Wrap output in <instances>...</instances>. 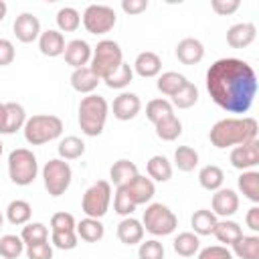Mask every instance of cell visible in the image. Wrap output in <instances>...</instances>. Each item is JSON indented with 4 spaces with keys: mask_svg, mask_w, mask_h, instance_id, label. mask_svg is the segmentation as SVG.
I'll return each instance as SVG.
<instances>
[{
    "mask_svg": "<svg viewBox=\"0 0 259 259\" xmlns=\"http://www.w3.org/2000/svg\"><path fill=\"white\" fill-rule=\"evenodd\" d=\"M113 210L119 214V217H132V212L136 210V204L132 202V198L127 196L125 188H115V194H113Z\"/></svg>",
    "mask_w": 259,
    "mask_h": 259,
    "instance_id": "46",
    "label": "cell"
},
{
    "mask_svg": "<svg viewBox=\"0 0 259 259\" xmlns=\"http://www.w3.org/2000/svg\"><path fill=\"white\" fill-rule=\"evenodd\" d=\"M132 81H134V69H132V65L125 63V61L119 65V69H117L113 75H109L107 79H103V83H105L109 89H125Z\"/></svg>",
    "mask_w": 259,
    "mask_h": 259,
    "instance_id": "43",
    "label": "cell"
},
{
    "mask_svg": "<svg viewBox=\"0 0 259 259\" xmlns=\"http://www.w3.org/2000/svg\"><path fill=\"white\" fill-rule=\"evenodd\" d=\"M144 231H148L154 237H166L172 235L178 227V217L172 212L170 206L162 202H150L142 217Z\"/></svg>",
    "mask_w": 259,
    "mask_h": 259,
    "instance_id": "7",
    "label": "cell"
},
{
    "mask_svg": "<svg viewBox=\"0 0 259 259\" xmlns=\"http://www.w3.org/2000/svg\"><path fill=\"white\" fill-rule=\"evenodd\" d=\"M172 113H174V107H172V103H170L168 99H164V97L152 99V101H148V105H146V117H148L152 123H158L160 119H164V117H168V115H172Z\"/></svg>",
    "mask_w": 259,
    "mask_h": 259,
    "instance_id": "42",
    "label": "cell"
},
{
    "mask_svg": "<svg viewBox=\"0 0 259 259\" xmlns=\"http://www.w3.org/2000/svg\"><path fill=\"white\" fill-rule=\"evenodd\" d=\"M198 152L190 146H178L174 150V166L180 172H192L198 166Z\"/></svg>",
    "mask_w": 259,
    "mask_h": 259,
    "instance_id": "38",
    "label": "cell"
},
{
    "mask_svg": "<svg viewBox=\"0 0 259 259\" xmlns=\"http://www.w3.org/2000/svg\"><path fill=\"white\" fill-rule=\"evenodd\" d=\"M154 127H156V136L164 142H174L182 136V121L178 119L176 113L160 119L158 123H154Z\"/></svg>",
    "mask_w": 259,
    "mask_h": 259,
    "instance_id": "34",
    "label": "cell"
},
{
    "mask_svg": "<svg viewBox=\"0 0 259 259\" xmlns=\"http://www.w3.org/2000/svg\"><path fill=\"white\" fill-rule=\"evenodd\" d=\"M210 210L214 212V217L231 219L239 210V194L233 188H225V186L214 190L210 200Z\"/></svg>",
    "mask_w": 259,
    "mask_h": 259,
    "instance_id": "13",
    "label": "cell"
},
{
    "mask_svg": "<svg viewBox=\"0 0 259 259\" xmlns=\"http://www.w3.org/2000/svg\"><path fill=\"white\" fill-rule=\"evenodd\" d=\"M219 223V217H214L212 210L208 208H198L194 210V214L190 217V227H192V233L198 235V237H204V235H212L214 227Z\"/></svg>",
    "mask_w": 259,
    "mask_h": 259,
    "instance_id": "26",
    "label": "cell"
},
{
    "mask_svg": "<svg viewBox=\"0 0 259 259\" xmlns=\"http://www.w3.org/2000/svg\"><path fill=\"white\" fill-rule=\"evenodd\" d=\"M57 152L61 160H77L85 154V142L77 136H65L59 140Z\"/></svg>",
    "mask_w": 259,
    "mask_h": 259,
    "instance_id": "35",
    "label": "cell"
},
{
    "mask_svg": "<svg viewBox=\"0 0 259 259\" xmlns=\"http://www.w3.org/2000/svg\"><path fill=\"white\" fill-rule=\"evenodd\" d=\"M123 188H125L127 196L132 198V202H134L136 206H140V204H150V200H152L154 194H156L154 182H152L150 178L142 176V174H138V176H136L130 184H125Z\"/></svg>",
    "mask_w": 259,
    "mask_h": 259,
    "instance_id": "16",
    "label": "cell"
},
{
    "mask_svg": "<svg viewBox=\"0 0 259 259\" xmlns=\"http://www.w3.org/2000/svg\"><path fill=\"white\" fill-rule=\"evenodd\" d=\"M117 239L123 243V245H140L142 241H144V225H142V221H138V219H134V217H125V219H121L119 221V225H117Z\"/></svg>",
    "mask_w": 259,
    "mask_h": 259,
    "instance_id": "21",
    "label": "cell"
},
{
    "mask_svg": "<svg viewBox=\"0 0 259 259\" xmlns=\"http://www.w3.org/2000/svg\"><path fill=\"white\" fill-rule=\"evenodd\" d=\"M81 22L89 34L97 36V34L109 32L115 26L117 16H115V10L107 4H89L81 16Z\"/></svg>",
    "mask_w": 259,
    "mask_h": 259,
    "instance_id": "10",
    "label": "cell"
},
{
    "mask_svg": "<svg viewBox=\"0 0 259 259\" xmlns=\"http://www.w3.org/2000/svg\"><path fill=\"white\" fill-rule=\"evenodd\" d=\"M2 223H4V214H2V210H0V229H2Z\"/></svg>",
    "mask_w": 259,
    "mask_h": 259,
    "instance_id": "56",
    "label": "cell"
},
{
    "mask_svg": "<svg viewBox=\"0 0 259 259\" xmlns=\"http://www.w3.org/2000/svg\"><path fill=\"white\" fill-rule=\"evenodd\" d=\"M109 204H111V184H109V180H97L83 192L81 210L85 212V217L101 219V217L107 214Z\"/></svg>",
    "mask_w": 259,
    "mask_h": 259,
    "instance_id": "9",
    "label": "cell"
},
{
    "mask_svg": "<svg viewBox=\"0 0 259 259\" xmlns=\"http://www.w3.org/2000/svg\"><path fill=\"white\" fill-rule=\"evenodd\" d=\"M132 69H134V75H140L144 79H152V77H158L160 75V71H162V59L154 51H142L136 57Z\"/></svg>",
    "mask_w": 259,
    "mask_h": 259,
    "instance_id": "17",
    "label": "cell"
},
{
    "mask_svg": "<svg viewBox=\"0 0 259 259\" xmlns=\"http://www.w3.org/2000/svg\"><path fill=\"white\" fill-rule=\"evenodd\" d=\"M24 253V243L20 235H2L0 237V257L2 259H18Z\"/></svg>",
    "mask_w": 259,
    "mask_h": 259,
    "instance_id": "41",
    "label": "cell"
},
{
    "mask_svg": "<svg viewBox=\"0 0 259 259\" xmlns=\"http://www.w3.org/2000/svg\"><path fill=\"white\" fill-rule=\"evenodd\" d=\"M20 239H22L24 247L45 243V241H49V229L45 223H26L20 231Z\"/></svg>",
    "mask_w": 259,
    "mask_h": 259,
    "instance_id": "40",
    "label": "cell"
},
{
    "mask_svg": "<svg viewBox=\"0 0 259 259\" xmlns=\"http://www.w3.org/2000/svg\"><path fill=\"white\" fill-rule=\"evenodd\" d=\"M26 259H53V245L49 241L24 247Z\"/></svg>",
    "mask_w": 259,
    "mask_h": 259,
    "instance_id": "49",
    "label": "cell"
},
{
    "mask_svg": "<svg viewBox=\"0 0 259 259\" xmlns=\"http://www.w3.org/2000/svg\"><path fill=\"white\" fill-rule=\"evenodd\" d=\"M42 184H45V190L51 194V196H61L69 190L71 186V180H73V170L69 166L67 160H61V158H53L49 160L45 166H42Z\"/></svg>",
    "mask_w": 259,
    "mask_h": 259,
    "instance_id": "8",
    "label": "cell"
},
{
    "mask_svg": "<svg viewBox=\"0 0 259 259\" xmlns=\"http://www.w3.org/2000/svg\"><path fill=\"white\" fill-rule=\"evenodd\" d=\"M79 243V237L75 231H51V245L61 251H71Z\"/></svg>",
    "mask_w": 259,
    "mask_h": 259,
    "instance_id": "44",
    "label": "cell"
},
{
    "mask_svg": "<svg viewBox=\"0 0 259 259\" xmlns=\"http://www.w3.org/2000/svg\"><path fill=\"white\" fill-rule=\"evenodd\" d=\"M231 166L239 172H245V170H255V166L259 164V142L253 140V142H247V144H241V146H235L231 150Z\"/></svg>",
    "mask_w": 259,
    "mask_h": 259,
    "instance_id": "11",
    "label": "cell"
},
{
    "mask_svg": "<svg viewBox=\"0 0 259 259\" xmlns=\"http://www.w3.org/2000/svg\"><path fill=\"white\" fill-rule=\"evenodd\" d=\"M257 38V26L253 22H237L227 30V42L233 49H245Z\"/></svg>",
    "mask_w": 259,
    "mask_h": 259,
    "instance_id": "18",
    "label": "cell"
},
{
    "mask_svg": "<svg viewBox=\"0 0 259 259\" xmlns=\"http://www.w3.org/2000/svg\"><path fill=\"white\" fill-rule=\"evenodd\" d=\"M212 235L217 237L219 243H223L225 247L233 245L239 237H243V229L237 221H231V219H221L212 231Z\"/></svg>",
    "mask_w": 259,
    "mask_h": 259,
    "instance_id": "31",
    "label": "cell"
},
{
    "mask_svg": "<svg viewBox=\"0 0 259 259\" xmlns=\"http://www.w3.org/2000/svg\"><path fill=\"white\" fill-rule=\"evenodd\" d=\"M55 20H57V30H59V32H75V30L81 26V14H79V10L73 8V6H63V8H59Z\"/></svg>",
    "mask_w": 259,
    "mask_h": 259,
    "instance_id": "37",
    "label": "cell"
},
{
    "mask_svg": "<svg viewBox=\"0 0 259 259\" xmlns=\"http://www.w3.org/2000/svg\"><path fill=\"white\" fill-rule=\"evenodd\" d=\"M101 79L91 71V67H79V69H73L71 73V87L77 91V93H83V95H91L97 87H99Z\"/></svg>",
    "mask_w": 259,
    "mask_h": 259,
    "instance_id": "22",
    "label": "cell"
},
{
    "mask_svg": "<svg viewBox=\"0 0 259 259\" xmlns=\"http://www.w3.org/2000/svg\"><path fill=\"white\" fill-rule=\"evenodd\" d=\"M75 225H77V221L71 212L61 210L51 217V231H75Z\"/></svg>",
    "mask_w": 259,
    "mask_h": 259,
    "instance_id": "47",
    "label": "cell"
},
{
    "mask_svg": "<svg viewBox=\"0 0 259 259\" xmlns=\"http://www.w3.org/2000/svg\"><path fill=\"white\" fill-rule=\"evenodd\" d=\"M176 59L182 65H196L204 59V45L194 36H186L176 45Z\"/></svg>",
    "mask_w": 259,
    "mask_h": 259,
    "instance_id": "19",
    "label": "cell"
},
{
    "mask_svg": "<svg viewBox=\"0 0 259 259\" xmlns=\"http://www.w3.org/2000/svg\"><path fill=\"white\" fill-rule=\"evenodd\" d=\"M30 217H32V206L26 200L16 198V200L8 202L6 219H8L10 225H26V223H30Z\"/></svg>",
    "mask_w": 259,
    "mask_h": 259,
    "instance_id": "36",
    "label": "cell"
},
{
    "mask_svg": "<svg viewBox=\"0 0 259 259\" xmlns=\"http://www.w3.org/2000/svg\"><path fill=\"white\" fill-rule=\"evenodd\" d=\"M91 53H93V49H91V45H89L87 40H83V38H73V40H69V42L65 45L63 57H65V63H67L69 67L79 69V67H87V65H89Z\"/></svg>",
    "mask_w": 259,
    "mask_h": 259,
    "instance_id": "15",
    "label": "cell"
},
{
    "mask_svg": "<svg viewBox=\"0 0 259 259\" xmlns=\"http://www.w3.org/2000/svg\"><path fill=\"white\" fill-rule=\"evenodd\" d=\"M121 10L125 14H142L148 10V0H121Z\"/></svg>",
    "mask_w": 259,
    "mask_h": 259,
    "instance_id": "52",
    "label": "cell"
},
{
    "mask_svg": "<svg viewBox=\"0 0 259 259\" xmlns=\"http://www.w3.org/2000/svg\"><path fill=\"white\" fill-rule=\"evenodd\" d=\"M146 170H148V178L152 182H168L172 178V172H174L172 162L162 154L152 156L146 164Z\"/></svg>",
    "mask_w": 259,
    "mask_h": 259,
    "instance_id": "25",
    "label": "cell"
},
{
    "mask_svg": "<svg viewBox=\"0 0 259 259\" xmlns=\"http://www.w3.org/2000/svg\"><path fill=\"white\" fill-rule=\"evenodd\" d=\"M65 36L63 32H59L57 28H49L42 30L38 36V51L45 57H61L65 53Z\"/></svg>",
    "mask_w": 259,
    "mask_h": 259,
    "instance_id": "23",
    "label": "cell"
},
{
    "mask_svg": "<svg viewBox=\"0 0 259 259\" xmlns=\"http://www.w3.org/2000/svg\"><path fill=\"white\" fill-rule=\"evenodd\" d=\"M109 115V103L105 101L103 95L91 93L85 95L79 103V127L85 136L97 138L103 134L105 121Z\"/></svg>",
    "mask_w": 259,
    "mask_h": 259,
    "instance_id": "3",
    "label": "cell"
},
{
    "mask_svg": "<svg viewBox=\"0 0 259 259\" xmlns=\"http://www.w3.org/2000/svg\"><path fill=\"white\" fill-rule=\"evenodd\" d=\"M172 249L176 255L180 257H194L198 251H200V239L198 235H194L192 231H184V233H178L172 241Z\"/></svg>",
    "mask_w": 259,
    "mask_h": 259,
    "instance_id": "27",
    "label": "cell"
},
{
    "mask_svg": "<svg viewBox=\"0 0 259 259\" xmlns=\"http://www.w3.org/2000/svg\"><path fill=\"white\" fill-rule=\"evenodd\" d=\"M198 87L194 85V83H186L178 93H174L168 101L172 103V107H178V109H190L192 105H196V101H198Z\"/></svg>",
    "mask_w": 259,
    "mask_h": 259,
    "instance_id": "39",
    "label": "cell"
},
{
    "mask_svg": "<svg viewBox=\"0 0 259 259\" xmlns=\"http://www.w3.org/2000/svg\"><path fill=\"white\" fill-rule=\"evenodd\" d=\"M2 152H4V144H2V140H0V156H2Z\"/></svg>",
    "mask_w": 259,
    "mask_h": 259,
    "instance_id": "57",
    "label": "cell"
},
{
    "mask_svg": "<svg viewBox=\"0 0 259 259\" xmlns=\"http://www.w3.org/2000/svg\"><path fill=\"white\" fill-rule=\"evenodd\" d=\"M4 119H6V105L0 103V134H4Z\"/></svg>",
    "mask_w": 259,
    "mask_h": 259,
    "instance_id": "54",
    "label": "cell"
},
{
    "mask_svg": "<svg viewBox=\"0 0 259 259\" xmlns=\"http://www.w3.org/2000/svg\"><path fill=\"white\" fill-rule=\"evenodd\" d=\"M204 81L210 99L227 113H247L259 89L255 69L235 57L217 59L206 69Z\"/></svg>",
    "mask_w": 259,
    "mask_h": 259,
    "instance_id": "1",
    "label": "cell"
},
{
    "mask_svg": "<svg viewBox=\"0 0 259 259\" xmlns=\"http://www.w3.org/2000/svg\"><path fill=\"white\" fill-rule=\"evenodd\" d=\"M6 105V119H4V136H10V134H16L18 130L24 127L26 123V111L20 103L16 101H8L4 103Z\"/></svg>",
    "mask_w": 259,
    "mask_h": 259,
    "instance_id": "28",
    "label": "cell"
},
{
    "mask_svg": "<svg viewBox=\"0 0 259 259\" xmlns=\"http://www.w3.org/2000/svg\"><path fill=\"white\" fill-rule=\"evenodd\" d=\"M237 188L241 190V194L251 200L253 204L259 202V172L257 170H245L239 174L237 178Z\"/></svg>",
    "mask_w": 259,
    "mask_h": 259,
    "instance_id": "29",
    "label": "cell"
},
{
    "mask_svg": "<svg viewBox=\"0 0 259 259\" xmlns=\"http://www.w3.org/2000/svg\"><path fill=\"white\" fill-rule=\"evenodd\" d=\"M123 63V53H121V47L111 40V38H103L99 40L95 47H93V53H91V61H89V67L91 71L103 81L107 79L109 75H113L119 65Z\"/></svg>",
    "mask_w": 259,
    "mask_h": 259,
    "instance_id": "5",
    "label": "cell"
},
{
    "mask_svg": "<svg viewBox=\"0 0 259 259\" xmlns=\"http://www.w3.org/2000/svg\"><path fill=\"white\" fill-rule=\"evenodd\" d=\"M223 182H225V172L217 164H206L198 170V184L204 190L214 192V190L223 188Z\"/></svg>",
    "mask_w": 259,
    "mask_h": 259,
    "instance_id": "32",
    "label": "cell"
},
{
    "mask_svg": "<svg viewBox=\"0 0 259 259\" xmlns=\"http://www.w3.org/2000/svg\"><path fill=\"white\" fill-rule=\"evenodd\" d=\"M164 255H166L164 245L158 239L142 241L138 247V259H164Z\"/></svg>",
    "mask_w": 259,
    "mask_h": 259,
    "instance_id": "45",
    "label": "cell"
},
{
    "mask_svg": "<svg viewBox=\"0 0 259 259\" xmlns=\"http://www.w3.org/2000/svg\"><path fill=\"white\" fill-rule=\"evenodd\" d=\"M63 130H65L63 127V119L59 115L36 113V115L26 117L22 134H24V140L30 146H42V144H49V142L61 138Z\"/></svg>",
    "mask_w": 259,
    "mask_h": 259,
    "instance_id": "4",
    "label": "cell"
},
{
    "mask_svg": "<svg viewBox=\"0 0 259 259\" xmlns=\"http://www.w3.org/2000/svg\"><path fill=\"white\" fill-rule=\"evenodd\" d=\"M239 6H241L239 0H212V2H210V8H212L217 14H221V16H229V14L237 12Z\"/></svg>",
    "mask_w": 259,
    "mask_h": 259,
    "instance_id": "50",
    "label": "cell"
},
{
    "mask_svg": "<svg viewBox=\"0 0 259 259\" xmlns=\"http://www.w3.org/2000/svg\"><path fill=\"white\" fill-rule=\"evenodd\" d=\"M231 253L239 259H259V237L257 235H243L231 245Z\"/></svg>",
    "mask_w": 259,
    "mask_h": 259,
    "instance_id": "33",
    "label": "cell"
},
{
    "mask_svg": "<svg viewBox=\"0 0 259 259\" xmlns=\"http://www.w3.org/2000/svg\"><path fill=\"white\" fill-rule=\"evenodd\" d=\"M111 111H113V117L119 119V121H130L134 119L140 111H142V101L136 93L132 91H121L113 103H111Z\"/></svg>",
    "mask_w": 259,
    "mask_h": 259,
    "instance_id": "14",
    "label": "cell"
},
{
    "mask_svg": "<svg viewBox=\"0 0 259 259\" xmlns=\"http://www.w3.org/2000/svg\"><path fill=\"white\" fill-rule=\"evenodd\" d=\"M257 136H259V125H257L255 117H251V115L223 117L208 132V140L217 150H227V148H235V146L253 142V140H257Z\"/></svg>",
    "mask_w": 259,
    "mask_h": 259,
    "instance_id": "2",
    "label": "cell"
},
{
    "mask_svg": "<svg viewBox=\"0 0 259 259\" xmlns=\"http://www.w3.org/2000/svg\"><path fill=\"white\" fill-rule=\"evenodd\" d=\"M138 166L136 162L127 160V158H119L117 162H113V166L109 168V184H113L115 188H121L125 184H130L136 176H138Z\"/></svg>",
    "mask_w": 259,
    "mask_h": 259,
    "instance_id": "20",
    "label": "cell"
},
{
    "mask_svg": "<svg viewBox=\"0 0 259 259\" xmlns=\"http://www.w3.org/2000/svg\"><path fill=\"white\" fill-rule=\"evenodd\" d=\"M186 83H188V79H186L182 73H178V71H166V73L158 75L156 87H158V91H160L162 95L172 97V95L178 93Z\"/></svg>",
    "mask_w": 259,
    "mask_h": 259,
    "instance_id": "30",
    "label": "cell"
},
{
    "mask_svg": "<svg viewBox=\"0 0 259 259\" xmlns=\"http://www.w3.org/2000/svg\"><path fill=\"white\" fill-rule=\"evenodd\" d=\"M12 30H14V36L28 45V42H34L38 40L40 36V20L32 14V12H20L16 18H14V24H12Z\"/></svg>",
    "mask_w": 259,
    "mask_h": 259,
    "instance_id": "12",
    "label": "cell"
},
{
    "mask_svg": "<svg viewBox=\"0 0 259 259\" xmlns=\"http://www.w3.org/2000/svg\"><path fill=\"white\" fill-rule=\"evenodd\" d=\"M6 12H8V6H6L4 0H0V22L6 18Z\"/></svg>",
    "mask_w": 259,
    "mask_h": 259,
    "instance_id": "55",
    "label": "cell"
},
{
    "mask_svg": "<svg viewBox=\"0 0 259 259\" xmlns=\"http://www.w3.org/2000/svg\"><path fill=\"white\" fill-rule=\"evenodd\" d=\"M8 176L10 182L16 186H28L38 176V162L32 150L28 148H14L8 154Z\"/></svg>",
    "mask_w": 259,
    "mask_h": 259,
    "instance_id": "6",
    "label": "cell"
},
{
    "mask_svg": "<svg viewBox=\"0 0 259 259\" xmlns=\"http://www.w3.org/2000/svg\"><path fill=\"white\" fill-rule=\"evenodd\" d=\"M75 233H77V237H79L81 241H85V243H97V241L103 239L105 227H103V223H101L99 219L85 217V219H81V221L75 225Z\"/></svg>",
    "mask_w": 259,
    "mask_h": 259,
    "instance_id": "24",
    "label": "cell"
},
{
    "mask_svg": "<svg viewBox=\"0 0 259 259\" xmlns=\"http://www.w3.org/2000/svg\"><path fill=\"white\" fill-rule=\"evenodd\" d=\"M196 259H233V253L225 245H208L196 253Z\"/></svg>",
    "mask_w": 259,
    "mask_h": 259,
    "instance_id": "48",
    "label": "cell"
},
{
    "mask_svg": "<svg viewBox=\"0 0 259 259\" xmlns=\"http://www.w3.org/2000/svg\"><path fill=\"white\" fill-rule=\"evenodd\" d=\"M245 225L253 231V235L259 233V206H257V204H253V206L247 210V214H245Z\"/></svg>",
    "mask_w": 259,
    "mask_h": 259,
    "instance_id": "53",
    "label": "cell"
},
{
    "mask_svg": "<svg viewBox=\"0 0 259 259\" xmlns=\"http://www.w3.org/2000/svg\"><path fill=\"white\" fill-rule=\"evenodd\" d=\"M16 57V49L12 45V40L8 38H0V67H8Z\"/></svg>",
    "mask_w": 259,
    "mask_h": 259,
    "instance_id": "51",
    "label": "cell"
}]
</instances>
